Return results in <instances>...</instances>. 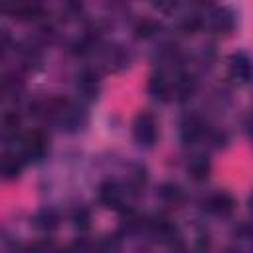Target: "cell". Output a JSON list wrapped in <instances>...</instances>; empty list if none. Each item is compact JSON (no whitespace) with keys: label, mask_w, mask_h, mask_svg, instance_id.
Wrapping results in <instances>:
<instances>
[{"label":"cell","mask_w":253,"mask_h":253,"mask_svg":"<svg viewBox=\"0 0 253 253\" xmlns=\"http://www.w3.org/2000/svg\"><path fill=\"white\" fill-rule=\"evenodd\" d=\"M24 170V158L20 156V152H12V150H4L0 154V178L6 182L18 180L22 176Z\"/></svg>","instance_id":"9"},{"label":"cell","mask_w":253,"mask_h":253,"mask_svg":"<svg viewBox=\"0 0 253 253\" xmlns=\"http://www.w3.org/2000/svg\"><path fill=\"white\" fill-rule=\"evenodd\" d=\"M87 221H89V215H87V211H83V210H81V211H79V213L75 215V225H81V227H87V225H89Z\"/></svg>","instance_id":"18"},{"label":"cell","mask_w":253,"mask_h":253,"mask_svg":"<svg viewBox=\"0 0 253 253\" xmlns=\"http://www.w3.org/2000/svg\"><path fill=\"white\" fill-rule=\"evenodd\" d=\"M47 152V138L42 130L34 128L20 136V156L24 162H40Z\"/></svg>","instance_id":"3"},{"label":"cell","mask_w":253,"mask_h":253,"mask_svg":"<svg viewBox=\"0 0 253 253\" xmlns=\"http://www.w3.org/2000/svg\"><path fill=\"white\" fill-rule=\"evenodd\" d=\"M99 91H101V83H99L97 73L83 71L77 77V93L81 95L83 101H95L97 95H99Z\"/></svg>","instance_id":"10"},{"label":"cell","mask_w":253,"mask_h":253,"mask_svg":"<svg viewBox=\"0 0 253 253\" xmlns=\"http://www.w3.org/2000/svg\"><path fill=\"white\" fill-rule=\"evenodd\" d=\"M22 119L16 111H6L0 115V144H12L20 138Z\"/></svg>","instance_id":"8"},{"label":"cell","mask_w":253,"mask_h":253,"mask_svg":"<svg viewBox=\"0 0 253 253\" xmlns=\"http://www.w3.org/2000/svg\"><path fill=\"white\" fill-rule=\"evenodd\" d=\"M57 221H59V217H57V213L53 211V210H40L36 215H34V225H36V229H40V231H43V233H49V231H53L55 227H57Z\"/></svg>","instance_id":"14"},{"label":"cell","mask_w":253,"mask_h":253,"mask_svg":"<svg viewBox=\"0 0 253 253\" xmlns=\"http://www.w3.org/2000/svg\"><path fill=\"white\" fill-rule=\"evenodd\" d=\"M227 71H229V77L237 85H247L251 81V59H249V55L245 51L233 53L227 61Z\"/></svg>","instance_id":"6"},{"label":"cell","mask_w":253,"mask_h":253,"mask_svg":"<svg viewBox=\"0 0 253 253\" xmlns=\"http://www.w3.org/2000/svg\"><path fill=\"white\" fill-rule=\"evenodd\" d=\"M103 65L109 69V71H117V69H123L126 63H128V55L125 53L123 47L119 45H107L103 49V57H101Z\"/></svg>","instance_id":"11"},{"label":"cell","mask_w":253,"mask_h":253,"mask_svg":"<svg viewBox=\"0 0 253 253\" xmlns=\"http://www.w3.org/2000/svg\"><path fill=\"white\" fill-rule=\"evenodd\" d=\"M194 4H200V6H206V4H211L213 0H192Z\"/></svg>","instance_id":"19"},{"label":"cell","mask_w":253,"mask_h":253,"mask_svg":"<svg viewBox=\"0 0 253 253\" xmlns=\"http://www.w3.org/2000/svg\"><path fill=\"white\" fill-rule=\"evenodd\" d=\"M4 8L16 18H34L40 12L36 0H4Z\"/></svg>","instance_id":"12"},{"label":"cell","mask_w":253,"mask_h":253,"mask_svg":"<svg viewBox=\"0 0 253 253\" xmlns=\"http://www.w3.org/2000/svg\"><path fill=\"white\" fill-rule=\"evenodd\" d=\"M10 45H12V38H10V34H8L6 30H0V57L6 55V51L10 49Z\"/></svg>","instance_id":"17"},{"label":"cell","mask_w":253,"mask_h":253,"mask_svg":"<svg viewBox=\"0 0 253 253\" xmlns=\"http://www.w3.org/2000/svg\"><path fill=\"white\" fill-rule=\"evenodd\" d=\"M204 208H206L211 215L227 217V215H231L233 210H235V200H233V196L227 194V192H215V194H211V196L206 198Z\"/></svg>","instance_id":"7"},{"label":"cell","mask_w":253,"mask_h":253,"mask_svg":"<svg viewBox=\"0 0 253 253\" xmlns=\"http://www.w3.org/2000/svg\"><path fill=\"white\" fill-rule=\"evenodd\" d=\"M150 233H152V237H156L162 243H168V241L176 239V227L168 219H154L150 223Z\"/></svg>","instance_id":"13"},{"label":"cell","mask_w":253,"mask_h":253,"mask_svg":"<svg viewBox=\"0 0 253 253\" xmlns=\"http://www.w3.org/2000/svg\"><path fill=\"white\" fill-rule=\"evenodd\" d=\"M132 138L138 146L150 148L158 140V123L150 113H138L132 121Z\"/></svg>","instance_id":"2"},{"label":"cell","mask_w":253,"mask_h":253,"mask_svg":"<svg viewBox=\"0 0 253 253\" xmlns=\"http://www.w3.org/2000/svg\"><path fill=\"white\" fill-rule=\"evenodd\" d=\"M0 99H2V85H0Z\"/></svg>","instance_id":"20"},{"label":"cell","mask_w":253,"mask_h":253,"mask_svg":"<svg viewBox=\"0 0 253 253\" xmlns=\"http://www.w3.org/2000/svg\"><path fill=\"white\" fill-rule=\"evenodd\" d=\"M204 24L211 34L227 36L235 30V14L229 8H215L206 16Z\"/></svg>","instance_id":"4"},{"label":"cell","mask_w":253,"mask_h":253,"mask_svg":"<svg viewBox=\"0 0 253 253\" xmlns=\"http://www.w3.org/2000/svg\"><path fill=\"white\" fill-rule=\"evenodd\" d=\"M158 194H160V198H162L164 202H168V204H180V202L184 200L182 190H180L178 186H174V184H164V186L158 190Z\"/></svg>","instance_id":"16"},{"label":"cell","mask_w":253,"mask_h":253,"mask_svg":"<svg viewBox=\"0 0 253 253\" xmlns=\"http://www.w3.org/2000/svg\"><path fill=\"white\" fill-rule=\"evenodd\" d=\"M126 192L128 190H125V186H121L119 182L107 180L99 186V202L109 210L121 211L126 204Z\"/></svg>","instance_id":"5"},{"label":"cell","mask_w":253,"mask_h":253,"mask_svg":"<svg viewBox=\"0 0 253 253\" xmlns=\"http://www.w3.org/2000/svg\"><path fill=\"white\" fill-rule=\"evenodd\" d=\"M45 115L65 132H77L87 125V115L79 105L65 99H53L45 107Z\"/></svg>","instance_id":"1"},{"label":"cell","mask_w":253,"mask_h":253,"mask_svg":"<svg viewBox=\"0 0 253 253\" xmlns=\"http://www.w3.org/2000/svg\"><path fill=\"white\" fill-rule=\"evenodd\" d=\"M188 172L194 180H206L208 174H210V160L208 156H194L190 162H188Z\"/></svg>","instance_id":"15"}]
</instances>
